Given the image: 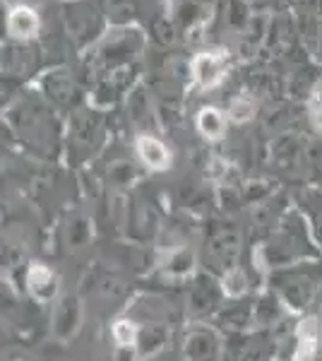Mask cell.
Listing matches in <instances>:
<instances>
[{
  "mask_svg": "<svg viewBox=\"0 0 322 361\" xmlns=\"http://www.w3.org/2000/svg\"><path fill=\"white\" fill-rule=\"evenodd\" d=\"M192 78L202 90H214L224 82L226 70H228V58L224 51H202L192 58Z\"/></svg>",
  "mask_w": 322,
  "mask_h": 361,
  "instance_id": "obj_1",
  "label": "cell"
},
{
  "mask_svg": "<svg viewBox=\"0 0 322 361\" xmlns=\"http://www.w3.org/2000/svg\"><path fill=\"white\" fill-rule=\"evenodd\" d=\"M41 20L37 10L29 8V5H15L8 13V34L17 42H29L39 34Z\"/></svg>",
  "mask_w": 322,
  "mask_h": 361,
  "instance_id": "obj_2",
  "label": "cell"
},
{
  "mask_svg": "<svg viewBox=\"0 0 322 361\" xmlns=\"http://www.w3.org/2000/svg\"><path fill=\"white\" fill-rule=\"evenodd\" d=\"M135 149H137V157L142 159V164L149 166L151 171H166L173 161L166 145L151 135H140L135 140Z\"/></svg>",
  "mask_w": 322,
  "mask_h": 361,
  "instance_id": "obj_3",
  "label": "cell"
},
{
  "mask_svg": "<svg viewBox=\"0 0 322 361\" xmlns=\"http://www.w3.org/2000/svg\"><path fill=\"white\" fill-rule=\"evenodd\" d=\"M197 130L202 133V137L207 140H221L226 133V116L224 111L214 106L202 109L200 116H197Z\"/></svg>",
  "mask_w": 322,
  "mask_h": 361,
  "instance_id": "obj_4",
  "label": "cell"
},
{
  "mask_svg": "<svg viewBox=\"0 0 322 361\" xmlns=\"http://www.w3.org/2000/svg\"><path fill=\"white\" fill-rule=\"evenodd\" d=\"M318 342H320V333H318V325L315 320H306L301 323L298 328V352H296V359L298 361H310L318 352Z\"/></svg>",
  "mask_w": 322,
  "mask_h": 361,
  "instance_id": "obj_5",
  "label": "cell"
},
{
  "mask_svg": "<svg viewBox=\"0 0 322 361\" xmlns=\"http://www.w3.org/2000/svg\"><path fill=\"white\" fill-rule=\"evenodd\" d=\"M257 106H255V99L248 94H238L236 99H231L226 109V118L233 121V123H248L250 118L255 116Z\"/></svg>",
  "mask_w": 322,
  "mask_h": 361,
  "instance_id": "obj_6",
  "label": "cell"
},
{
  "mask_svg": "<svg viewBox=\"0 0 322 361\" xmlns=\"http://www.w3.org/2000/svg\"><path fill=\"white\" fill-rule=\"evenodd\" d=\"M113 340L118 347H130L135 342V325H130L128 320H118L113 325Z\"/></svg>",
  "mask_w": 322,
  "mask_h": 361,
  "instance_id": "obj_7",
  "label": "cell"
},
{
  "mask_svg": "<svg viewBox=\"0 0 322 361\" xmlns=\"http://www.w3.org/2000/svg\"><path fill=\"white\" fill-rule=\"evenodd\" d=\"M29 282H32V292L41 294V289H46L49 284H54V275H51V272L46 270V267L37 265L32 270V275H29Z\"/></svg>",
  "mask_w": 322,
  "mask_h": 361,
  "instance_id": "obj_8",
  "label": "cell"
},
{
  "mask_svg": "<svg viewBox=\"0 0 322 361\" xmlns=\"http://www.w3.org/2000/svg\"><path fill=\"white\" fill-rule=\"evenodd\" d=\"M310 114H313V121L318 123V128H322V82L318 85L313 94V102H310Z\"/></svg>",
  "mask_w": 322,
  "mask_h": 361,
  "instance_id": "obj_9",
  "label": "cell"
}]
</instances>
